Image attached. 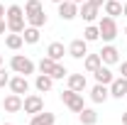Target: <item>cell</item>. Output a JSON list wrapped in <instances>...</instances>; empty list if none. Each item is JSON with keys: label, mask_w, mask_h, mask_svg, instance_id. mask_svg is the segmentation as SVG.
I'll use <instances>...</instances> for the list:
<instances>
[{"label": "cell", "mask_w": 127, "mask_h": 125, "mask_svg": "<svg viewBox=\"0 0 127 125\" xmlns=\"http://www.w3.org/2000/svg\"><path fill=\"white\" fill-rule=\"evenodd\" d=\"M25 7H20V5H10L7 7V12H5V22H7V30L10 32H17V34H22L25 32Z\"/></svg>", "instance_id": "cell-1"}, {"label": "cell", "mask_w": 127, "mask_h": 125, "mask_svg": "<svg viewBox=\"0 0 127 125\" xmlns=\"http://www.w3.org/2000/svg\"><path fill=\"white\" fill-rule=\"evenodd\" d=\"M10 66H12V71L20 74V76H30V74H34V62L27 59V57H22V54H15V57L10 59Z\"/></svg>", "instance_id": "cell-2"}, {"label": "cell", "mask_w": 127, "mask_h": 125, "mask_svg": "<svg viewBox=\"0 0 127 125\" xmlns=\"http://www.w3.org/2000/svg\"><path fill=\"white\" fill-rule=\"evenodd\" d=\"M98 30H100V37H103L105 42H112V39L117 37V22H115V17H100Z\"/></svg>", "instance_id": "cell-3"}, {"label": "cell", "mask_w": 127, "mask_h": 125, "mask_svg": "<svg viewBox=\"0 0 127 125\" xmlns=\"http://www.w3.org/2000/svg\"><path fill=\"white\" fill-rule=\"evenodd\" d=\"M61 101H64L71 110H73V113H81V110L86 108V106H83V96H81L78 91H71V88L61 91Z\"/></svg>", "instance_id": "cell-4"}, {"label": "cell", "mask_w": 127, "mask_h": 125, "mask_svg": "<svg viewBox=\"0 0 127 125\" xmlns=\"http://www.w3.org/2000/svg\"><path fill=\"white\" fill-rule=\"evenodd\" d=\"M22 110H25V113H30V115L39 113V110H44V98H42V96H37V93L25 96V101H22Z\"/></svg>", "instance_id": "cell-5"}, {"label": "cell", "mask_w": 127, "mask_h": 125, "mask_svg": "<svg viewBox=\"0 0 127 125\" xmlns=\"http://www.w3.org/2000/svg\"><path fill=\"white\" fill-rule=\"evenodd\" d=\"M2 110L5 113H20L22 110V96H17V93L5 96L2 98Z\"/></svg>", "instance_id": "cell-6"}, {"label": "cell", "mask_w": 127, "mask_h": 125, "mask_svg": "<svg viewBox=\"0 0 127 125\" xmlns=\"http://www.w3.org/2000/svg\"><path fill=\"white\" fill-rule=\"evenodd\" d=\"M76 15H78V5H76L73 0L59 2V17H61V20H73Z\"/></svg>", "instance_id": "cell-7"}, {"label": "cell", "mask_w": 127, "mask_h": 125, "mask_svg": "<svg viewBox=\"0 0 127 125\" xmlns=\"http://www.w3.org/2000/svg\"><path fill=\"white\" fill-rule=\"evenodd\" d=\"M7 86H10V91L17 93V96H22V93H27V91H30V81H27V76H20V74L10 78V83H7Z\"/></svg>", "instance_id": "cell-8"}, {"label": "cell", "mask_w": 127, "mask_h": 125, "mask_svg": "<svg viewBox=\"0 0 127 125\" xmlns=\"http://www.w3.org/2000/svg\"><path fill=\"white\" fill-rule=\"evenodd\" d=\"M68 54H71L73 59H83V57L88 54V42H86V39H73V42L68 44Z\"/></svg>", "instance_id": "cell-9"}, {"label": "cell", "mask_w": 127, "mask_h": 125, "mask_svg": "<svg viewBox=\"0 0 127 125\" xmlns=\"http://www.w3.org/2000/svg\"><path fill=\"white\" fill-rule=\"evenodd\" d=\"M108 96H110V88H108L105 83H95L93 88H91V101H93V103H105Z\"/></svg>", "instance_id": "cell-10"}, {"label": "cell", "mask_w": 127, "mask_h": 125, "mask_svg": "<svg viewBox=\"0 0 127 125\" xmlns=\"http://www.w3.org/2000/svg\"><path fill=\"white\" fill-rule=\"evenodd\" d=\"M110 96H112V98H122V96H127V78H125V76L112 78V83H110Z\"/></svg>", "instance_id": "cell-11"}, {"label": "cell", "mask_w": 127, "mask_h": 125, "mask_svg": "<svg viewBox=\"0 0 127 125\" xmlns=\"http://www.w3.org/2000/svg\"><path fill=\"white\" fill-rule=\"evenodd\" d=\"M66 78H68V88H71V91L83 93V91H86V86H88V81H86L83 74H68Z\"/></svg>", "instance_id": "cell-12"}, {"label": "cell", "mask_w": 127, "mask_h": 125, "mask_svg": "<svg viewBox=\"0 0 127 125\" xmlns=\"http://www.w3.org/2000/svg\"><path fill=\"white\" fill-rule=\"evenodd\" d=\"M78 15L83 17L86 22H93L95 17H98V7H95L93 2H88V0H86V2H81V5H78Z\"/></svg>", "instance_id": "cell-13"}, {"label": "cell", "mask_w": 127, "mask_h": 125, "mask_svg": "<svg viewBox=\"0 0 127 125\" xmlns=\"http://www.w3.org/2000/svg\"><path fill=\"white\" fill-rule=\"evenodd\" d=\"M100 59H103V64H117L120 62V52L112 47V44H108V47L100 49Z\"/></svg>", "instance_id": "cell-14"}, {"label": "cell", "mask_w": 127, "mask_h": 125, "mask_svg": "<svg viewBox=\"0 0 127 125\" xmlns=\"http://www.w3.org/2000/svg\"><path fill=\"white\" fill-rule=\"evenodd\" d=\"M93 76H95V81H98V83H105V86H110L112 78H115V76H112V71L108 69V66H103V64L93 71Z\"/></svg>", "instance_id": "cell-15"}, {"label": "cell", "mask_w": 127, "mask_h": 125, "mask_svg": "<svg viewBox=\"0 0 127 125\" xmlns=\"http://www.w3.org/2000/svg\"><path fill=\"white\" fill-rule=\"evenodd\" d=\"M34 86H37V91H39V93H49V91H51V86H54V78L49 76V74H39L37 81H34Z\"/></svg>", "instance_id": "cell-16"}, {"label": "cell", "mask_w": 127, "mask_h": 125, "mask_svg": "<svg viewBox=\"0 0 127 125\" xmlns=\"http://www.w3.org/2000/svg\"><path fill=\"white\" fill-rule=\"evenodd\" d=\"M54 113H47V110H39V113H34L32 115V123L30 125H54Z\"/></svg>", "instance_id": "cell-17"}, {"label": "cell", "mask_w": 127, "mask_h": 125, "mask_svg": "<svg viewBox=\"0 0 127 125\" xmlns=\"http://www.w3.org/2000/svg\"><path fill=\"white\" fill-rule=\"evenodd\" d=\"M64 54H66V47H64L61 42H51V44L47 47V57H49V59H54V62L64 59Z\"/></svg>", "instance_id": "cell-18"}, {"label": "cell", "mask_w": 127, "mask_h": 125, "mask_svg": "<svg viewBox=\"0 0 127 125\" xmlns=\"http://www.w3.org/2000/svg\"><path fill=\"white\" fill-rule=\"evenodd\" d=\"M105 15L108 17H117L122 15V0H105Z\"/></svg>", "instance_id": "cell-19"}, {"label": "cell", "mask_w": 127, "mask_h": 125, "mask_svg": "<svg viewBox=\"0 0 127 125\" xmlns=\"http://www.w3.org/2000/svg\"><path fill=\"white\" fill-rule=\"evenodd\" d=\"M100 64H103L100 54H86V57H83V66H86V71H91V74H93Z\"/></svg>", "instance_id": "cell-20"}, {"label": "cell", "mask_w": 127, "mask_h": 125, "mask_svg": "<svg viewBox=\"0 0 127 125\" xmlns=\"http://www.w3.org/2000/svg\"><path fill=\"white\" fill-rule=\"evenodd\" d=\"M22 39L27 42V44H37L39 42V27H25V32H22Z\"/></svg>", "instance_id": "cell-21"}, {"label": "cell", "mask_w": 127, "mask_h": 125, "mask_svg": "<svg viewBox=\"0 0 127 125\" xmlns=\"http://www.w3.org/2000/svg\"><path fill=\"white\" fill-rule=\"evenodd\" d=\"M81 123L83 125H95L98 123V113L93 108H83L81 110Z\"/></svg>", "instance_id": "cell-22"}, {"label": "cell", "mask_w": 127, "mask_h": 125, "mask_svg": "<svg viewBox=\"0 0 127 125\" xmlns=\"http://www.w3.org/2000/svg\"><path fill=\"white\" fill-rule=\"evenodd\" d=\"M27 22H30L32 27H44V25H47V12L39 10V12H34V15L27 17Z\"/></svg>", "instance_id": "cell-23"}, {"label": "cell", "mask_w": 127, "mask_h": 125, "mask_svg": "<svg viewBox=\"0 0 127 125\" xmlns=\"http://www.w3.org/2000/svg\"><path fill=\"white\" fill-rule=\"evenodd\" d=\"M5 44H7L10 49H20L22 44H25V39H22V34L12 32V34H7V37H5Z\"/></svg>", "instance_id": "cell-24"}, {"label": "cell", "mask_w": 127, "mask_h": 125, "mask_svg": "<svg viewBox=\"0 0 127 125\" xmlns=\"http://www.w3.org/2000/svg\"><path fill=\"white\" fill-rule=\"evenodd\" d=\"M83 39H86V42H95V39H100V30H98L95 25H88L86 32H83Z\"/></svg>", "instance_id": "cell-25"}, {"label": "cell", "mask_w": 127, "mask_h": 125, "mask_svg": "<svg viewBox=\"0 0 127 125\" xmlns=\"http://www.w3.org/2000/svg\"><path fill=\"white\" fill-rule=\"evenodd\" d=\"M54 66H56V62H54V59H49V57H42V62H39V71H42V74H49V76H51Z\"/></svg>", "instance_id": "cell-26"}, {"label": "cell", "mask_w": 127, "mask_h": 125, "mask_svg": "<svg viewBox=\"0 0 127 125\" xmlns=\"http://www.w3.org/2000/svg\"><path fill=\"white\" fill-rule=\"evenodd\" d=\"M39 10H42V2H39V0H27V2H25V17L34 15V12H39Z\"/></svg>", "instance_id": "cell-27"}, {"label": "cell", "mask_w": 127, "mask_h": 125, "mask_svg": "<svg viewBox=\"0 0 127 125\" xmlns=\"http://www.w3.org/2000/svg\"><path fill=\"white\" fill-rule=\"evenodd\" d=\"M64 76H68V71H66V66H64V64H59V62H56L54 71H51V78H64Z\"/></svg>", "instance_id": "cell-28"}, {"label": "cell", "mask_w": 127, "mask_h": 125, "mask_svg": "<svg viewBox=\"0 0 127 125\" xmlns=\"http://www.w3.org/2000/svg\"><path fill=\"white\" fill-rule=\"evenodd\" d=\"M7 83H10V76H7V74H5V69L0 66V88H5Z\"/></svg>", "instance_id": "cell-29"}, {"label": "cell", "mask_w": 127, "mask_h": 125, "mask_svg": "<svg viewBox=\"0 0 127 125\" xmlns=\"http://www.w3.org/2000/svg\"><path fill=\"white\" fill-rule=\"evenodd\" d=\"M120 74L127 78V62H122V66H120Z\"/></svg>", "instance_id": "cell-30"}, {"label": "cell", "mask_w": 127, "mask_h": 125, "mask_svg": "<svg viewBox=\"0 0 127 125\" xmlns=\"http://www.w3.org/2000/svg\"><path fill=\"white\" fill-rule=\"evenodd\" d=\"M5 30H7V22H5V17H2V20H0V34H2Z\"/></svg>", "instance_id": "cell-31"}, {"label": "cell", "mask_w": 127, "mask_h": 125, "mask_svg": "<svg viewBox=\"0 0 127 125\" xmlns=\"http://www.w3.org/2000/svg\"><path fill=\"white\" fill-rule=\"evenodd\" d=\"M88 2H93L95 7H100V5H105V0H88Z\"/></svg>", "instance_id": "cell-32"}, {"label": "cell", "mask_w": 127, "mask_h": 125, "mask_svg": "<svg viewBox=\"0 0 127 125\" xmlns=\"http://www.w3.org/2000/svg\"><path fill=\"white\" fill-rule=\"evenodd\" d=\"M5 12H7V10H5V5H0V20L5 17Z\"/></svg>", "instance_id": "cell-33"}, {"label": "cell", "mask_w": 127, "mask_h": 125, "mask_svg": "<svg viewBox=\"0 0 127 125\" xmlns=\"http://www.w3.org/2000/svg\"><path fill=\"white\" fill-rule=\"evenodd\" d=\"M122 15L127 17V2H122Z\"/></svg>", "instance_id": "cell-34"}, {"label": "cell", "mask_w": 127, "mask_h": 125, "mask_svg": "<svg viewBox=\"0 0 127 125\" xmlns=\"http://www.w3.org/2000/svg\"><path fill=\"white\" fill-rule=\"evenodd\" d=\"M122 125H127V113H125V115H122Z\"/></svg>", "instance_id": "cell-35"}, {"label": "cell", "mask_w": 127, "mask_h": 125, "mask_svg": "<svg viewBox=\"0 0 127 125\" xmlns=\"http://www.w3.org/2000/svg\"><path fill=\"white\" fill-rule=\"evenodd\" d=\"M73 2H76V5H81V2H86V0H73Z\"/></svg>", "instance_id": "cell-36"}, {"label": "cell", "mask_w": 127, "mask_h": 125, "mask_svg": "<svg viewBox=\"0 0 127 125\" xmlns=\"http://www.w3.org/2000/svg\"><path fill=\"white\" fill-rule=\"evenodd\" d=\"M51 2H56V5H59V2H64V0H51Z\"/></svg>", "instance_id": "cell-37"}, {"label": "cell", "mask_w": 127, "mask_h": 125, "mask_svg": "<svg viewBox=\"0 0 127 125\" xmlns=\"http://www.w3.org/2000/svg\"><path fill=\"white\" fill-rule=\"evenodd\" d=\"M0 66H2V54H0Z\"/></svg>", "instance_id": "cell-38"}, {"label": "cell", "mask_w": 127, "mask_h": 125, "mask_svg": "<svg viewBox=\"0 0 127 125\" xmlns=\"http://www.w3.org/2000/svg\"><path fill=\"white\" fill-rule=\"evenodd\" d=\"M2 125H12V123H2Z\"/></svg>", "instance_id": "cell-39"}, {"label": "cell", "mask_w": 127, "mask_h": 125, "mask_svg": "<svg viewBox=\"0 0 127 125\" xmlns=\"http://www.w3.org/2000/svg\"><path fill=\"white\" fill-rule=\"evenodd\" d=\"M125 34H127V30H125Z\"/></svg>", "instance_id": "cell-40"}]
</instances>
